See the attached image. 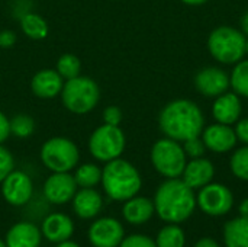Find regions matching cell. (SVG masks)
Returning a JSON list of instances; mask_svg holds the SVG:
<instances>
[{"mask_svg":"<svg viewBox=\"0 0 248 247\" xmlns=\"http://www.w3.org/2000/svg\"><path fill=\"white\" fill-rule=\"evenodd\" d=\"M214 173H215L214 165L209 160L199 157L192 160L189 165H186L183 170V182L192 189L203 188L212 181Z\"/></svg>","mask_w":248,"mask_h":247,"instance_id":"cell-20","label":"cell"},{"mask_svg":"<svg viewBox=\"0 0 248 247\" xmlns=\"http://www.w3.org/2000/svg\"><path fill=\"white\" fill-rule=\"evenodd\" d=\"M193 247H219V245L212 237H202L195 243Z\"/></svg>","mask_w":248,"mask_h":247,"instance_id":"cell-37","label":"cell"},{"mask_svg":"<svg viewBox=\"0 0 248 247\" xmlns=\"http://www.w3.org/2000/svg\"><path fill=\"white\" fill-rule=\"evenodd\" d=\"M122 121V112L118 106H108L103 111V124L119 127Z\"/></svg>","mask_w":248,"mask_h":247,"instance_id":"cell-33","label":"cell"},{"mask_svg":"<svg viewBox=\"0 0 248 247\" xmlns=\"http://www.w3.org/2000/svg\"><path fill=\"white\" fill-rule=\"evenodd\" d=\"M64 82L57 70H39L31 80V90L39 99H54L61 95Z\"/></svg>","mask_w":248,"mask_h":247,"instance_id":"cell-14","label":"cell"},{"mask_svg":"<svg viewBox=\"0 0 248 247\" xmlns=\"http://www.w3.org/2000/svg\"><path fill=\"white\" fill-rule=\"evenodd\" d=\"M41 162L52 173L70 172L77 167L80 151L77 146L65 137H52L41 147Z\"/></svg>","mask_w":248,"mask_h":247,"instance_id":"cell-5","label":"cell"},{"mask_svg":"<svg viewBox=\"0 0 248 247\" xmlns=\"http://www.w3.org/2000/svg\"><path fill=\"white\" fill-rule=\"evenodd\" d=\"M155 213L154 201L145 198V197H132L128 201H125L122 207V215L125 221H128L132 226H141L145 224L153 218Z\"/></svg>","mask_w":248,"mask_h":247,"instance_id":"cell-18","label":"cell"},{"mask_svg":"<svg viewBox=\"0 0 248 247\" xmlns=\"http://www.w3.org/2000/svg\"><path fill=\"white\" fill-rule=\"evenodd\" d=\"M163 132L176 141H186L199 137L203 130V115L190 100H174L160 114Z\"/></svg>","mask_w":248,"mask_h":247,"instance_id":"cell-2","label":"cell"},{"mask_svg":"<svg viewBox=\"0 0 248 247\" xmlns=\"http://www.w3.org/2000/svg\"><path fill=\"white\" fill-rule=\"evenodd\" d=\"M235 134L243 143L248 144V119H243L238 122V125L235 128Z\"/></svg>","mask_w":248,"mask_h":247,"instance_id":"cell-36","label":"cell"},{"mask_svg":"<svg viewBox=\"0 0 248 247\" xmlns=\"http://www.w3.org/2000/svg\"><path fill=\"white\" fill-rule=\"evenodd\" d=\"M231 84L238 95L248 98V61L240 63L234 68L232 77H231Z\"/></svg>","mask_w":248,"mask_h":247,"instance_id":"cell-28","label":"cell"},{"mask_svg":"<svg viewBox=\"0 0 248 247\" xmlns=\"http://www.w3.org/2000/svg\"><path fill=\"white\" fill-rule=\"evenodd\" d=\"M151 162L160 175L167 179H173L183 175L186 167V154L176 140L166 138L154 144L151 150Z\"/></svg>","mask_w":248,"mask_h":247,"instance_id":"cell-8","label":"cell"},{"mask_svg":"<svg viewBox=\"0 0 248 247\" xmlns=\"http://www.w3.org/2000/svg\"><path fill=\"white\" fill-rule=\"evenodd\" d=\"M182 1H185V3H187V4H202V3H205L206 0H182Z\"/></svg>","mask_w":248,"mask_h":247,"instance_id":"cell-41","label":"cell"},{"mask_svg":"<svg viewBox=\"0 0 248 247\" xmlns=\"http://www.w3.org/2000/svg\"><path fill=\"white\" fill-rule=\"evenodd\" d=\"M16 42V33L13 31H0V48H10Z\"/></svg>","mask_w":248,"mask_h":247,"instance_id":"cell-35","label":"cell"},{"mask_svg":"<svg viewBox=\"0 0 248 247\" xmlns=\"http://www.w3.org/2000/svg\"><path fill=\"white\" fill-rule=\"evenodd\" d=\"M119 247H157L155 240L145 234H131L128 237H124Z\"/></svg>","mask_w":248,"mask_h":247,"instance_id":"cell-30","label":"cell"},{"mask_svg":"<svg viewBox=\"0 0 248 247\" xmlns=\"http://www.w3.org/2000/svg\"><path fill=\"white\" fill-rule=\"evenodd\" d=\"M41 233L48 242L58 245L71 239L74 234V223L67 214L52 213L42 221Z\"/></svg>","mask_w":248,"mask_h":247,"instance_id":"cell-13","label":"cell"},{"mask_svg":"<svg viewBox=\"0 0 248 247\" xmlns=\"http://www.w3.org/2000/svg\"><path fill=\"white\" fill-rule=\"evenodd\" d=\"M100 183L105 194L110 199L119 202H125L135 197L142 186L140 172L124 159H115L105 165Z\"/></svg>","mask_w":248,"mask_h":247,"instance_id":"cell-3","label":"cell"},{"mask_svg":"<svg viewBox=\"0 0 248 247\" xmlns=\"http://www.w3.org/2000/svg\"><path fill=\"white\" fill-rule=\"evenodd\" d=\"M99 99L100 89L93 79L80 74L64 82L61 100L67 111L76 115H84L97 106Z\"/></svg>","mask_w":248,"mask_h":247,"instance_id":"cell-4","label":"cell"},{"mask_svg":"<svg viewBox=\"0 0 248 247\" xmlns=\"http://www.w3.org/2000/svg\"><path fill=\"white\" fill-rule=\"evenodd\" d=\"M20 28L22 32L29 38V39H44L48 35V23L46 20L38 15V13H26L20 19Z\"/></svg>","mask_w":248,"mask_h":247,"instance_id":"cell-23","label":"cell"},{"mask_svg":"<svg viewBox=\"0 0 248 247\" xmlns=\"http://www.w3.org/2000/svg\"><path fill=\"white\" fill-rule=\"evenodd\" d=\"M224 243L227 247H248V220H230L224 226Z\"/></svg>","mask_w":248,"mask_h":247,"instance_id":"cell-22","label":"cell"},{"mask_svg":"<svg viewBox=\"0 0 248 247\" xmlns=\"http://www.w3.org/2000/svg\"><path fill=\"white\" fill-rule=\"evenodd\" d=\"M246 52H248V41L247 44H246Z\"/></svg>","mask_w":248,"mask_h":247,"instance_id":"cell-43","label":"cell"},{"mask_svg":"<svg viewBox=\"0 0 248 247\" xmlns=\"http://www.w3.org/2000/svg\"><path fill=\"white\" fill-rule=\"evenodd\" d=\"M205 143L202 140H199V137H193V138H189L185 141V151L193 157V159H199L203 156L205 153Z\"/></svg>","mask_w":248,"mask_h":247,"instance_id":"cell-32","label":"cell"},{"mask_svg":"<svg viewBox=\"0 0 248 247\" xmlns=\"http://www.w3.org/2000/svg\"><path fill=\"white\" fill-rule=\"evenodd\" d=\"M42 242L41 229L33 223L20 221L9 229L4 243L7 247H39Z\"/></svg>","mask_w":248,"mask_h":247,"instance_id":"cell-16","label":"cell"},{"mask_svg":"<svg viewBox=\"0 0 248 247\" xmlns=\"http://www.w3.org/2000/svg\"><path fill=\"white\" fill-rule=\"evenodd\" d=\"M232 173L243 181H248V147L240 148L231 159Z\"/></svg>","mask_w":248,"mask_h":247,"instance_id":"cell-29","label":"cell"},{"mask_svg":"<svg viewBox=\"0 0 248 247\" xmlns=\"http://www.w3.org/2000/svg\"><path fill=\"white\" fill-rule=\"evenodd\" d=\"M157 215L169 224H180L189 220L196 208L193 189L183 181L173 178L163 182L154 197Z\"/></svg>","mask_w":248,"mask_h":247,"instance_id":"cell-1","label":"cell"},{"mask_svg":"<svg viewBox=\"0 0 248 247\" xmlns=\"http://www.w3.org/2000/svg\"><path fill=\"white\" fill-rule=\"evenodd\" d=\"M77 183L70 172L52 173L44 183V195L54 205H64L73 199L77 192Z\"/></svg>","mask_w":248,"mask_h":247,"instance_id":"cell-12","label":"cell"},{"mask_svg":"<svg viewBox=\"0 0 248 247\" xmlns=\"http://www.w3.org/2000/svg\"><path fill=\"white\" fill-rule=\"evenodd\" d=\"M241 114V103L237 95L227 93L217 99L214 105V115L221 124H232Z\"/></svg>","mask_w":248,"mask_h":247,"instance_id":"cell-21","label":"cell"},{"mask_svg":"<svg viewBox=\"0 0 248 247\" xmlns=\"http://www.w3.org/2000/svg\"><path fill=\"white\" fill-rule=\"evenodd\" d=\"M15 167V160L12 153L0 144V183L6 179V176L13 170Z\"/></svg>","mask_w":248,"mask_h":247,"instance_id":"cell-31","label":"cell"},{"mask_svg":"<svg viewBox=\"0 0 248 247\" xmlns=\"http://www.w3.org/2000/svg\"><path fill=\"white\" fill-rule=\"evenodd\" d=\"M57 247H80L76 242H71V240H65V242H61L58 243Z\"/></svg>","mask_w":248,"mask_h":247,"instance_id":"cell-39","label":"cell"},{"mask_svg":"<svg viewBox=\"0 0 248 247\" xmlns=\"http://www.w3.org/2000/svg\"><path fill=\"white\" fill-rule=\"evenodd\" d=\"M203 143L215 153H225L237 143V134L225 124L212 125L203 132Z\"/></svg>","mask_w":248,"mask_h":247,"instance_id":"cell-19","label":"cell"},{"mask_svg":"<svg viewBox=\"0 0 248 247\" xmlns=\"http://www.w3.org/2000/svg\"><path fill=\"white\" fill-rule=\"evenodd\" d=\"M10 135V119L0 111V144H3Z\"/></svg>","mask_w":248,"mask_h":247,"instance_id":"cell-34","label":"cell"},{"mask_svg":"<svg viewBox=\"0 0 248 247\" xmlns=\"http://www.w3.org/2000/svg\"><path fill=\"white\" fill-rule=\"evenodd\" d=\"M71 201L74 214L81 220L96 218L103 208V198L94 188H80Z\"/></svg>","mask_w":248,"mask_h":247,"instance_id":"cell-15","label":"cell"},{"mask_svg":"<svg viewBox=\"0 0 248 247\" xmlns=\"http://www.w3.org/2000/svg\"><path fill=\"white\" fill-rule=\"evenodd\" d=\"M0 185L4 201L13 207H22L32 198L33 183L25 172L12 170Z\"/></svg>","mask_w":248,"mask_h":247,"instance_id":"cell-11","label":"cell"},{"mask_svg":"<svg viewBox=\"0 0 248 247\" xmlns=\"http://www.w3.org/2000/svg\"><path fill=\"white\" fill-rule=\"evenodd\" d=\"M35 131V121L31 115L17 114L10 119V134L17 138H28Z\"/></svg>","mask_w":248,"mask_h":247,"instance_id":"cell-27","label":"cell"},{"mask_svg":"<svg viewBox=\"0 0 248 247\" xmlns=\"http://www.w3.org/2000/svg\"><path fill=\"white\" fill-rule=\"evenodd\" d=\"M209 51L221 63L232 64L246 54V38L241 32L230 26L215 29L209 36Z\"/></svg>","mask_w":248,"mask_h":247,"instance_id":"cell-7","label":"cell"},{"mask_svg":"<svg viewBox=\"0 0 248 247\" xmlns=\"http://www.w3.org/2000/svg\"><path fill=\"white\" fill-rule=\"evenodd\" d=\"M241 25H243V29H244V32L248 33V12L243 16V20H241Z\"/></svg>","mask_w":248,"mask_h":247,"instance_id":"cell-40","label":"cell"},{"mask_svg":"<svg viewBox=\"0 0 248 247\" xmlns=\"http://www.w3.org/2000/svg\"><path fill=\"white\" fill-rule=\"evenodd\" d=\"M55 70L60 73V76L64 80H70V79H74V77L80 76L81 63H80L78 57L74 55V54H62L57 61V68Z\"/></svg>","mask_w":248,"mask_h":247,"instance_id":"cell-26","label":"cell"},{"mask_svg":"<svg viewBox=\"0 0 248 247\" xmlns=\"http://www.w3.org/2000/svg\"><path fill=\"white\" fill-rule=\"evenodd\" d=\"M195 83L198 90L205 96H218L228 89L230 79L221 68L209 67L196 74Z\"/></svg>","mask_w":248,"mask_h":247,"instance_id":"cell-17","label":"cell"},{"mask_svg":"<svg viewBox=\"0 0 248 247\" xmlns=\"http://www.w3.org/2000/svg\"><path fill=\"white\" fill-rule=\"evenodd\" d=\"M87 237L93 247H119L125 237V230L116 218L102 217L93 221Z\"/></svg>","mask_w":248,"mask_h":247,"instance_id":"cell-10","label":"cell"},{"mask_svg":"<svg viewBox=\"0 0 248 247\" xmlns=\"http://www.w3.org/2000/svg\"><path fill=\"white\" fill-rule=\"evenodd\" d=\"M0 49H1V48H0Z\"/></svg>","mask_w":248,"mask_h":247,"instance_id":"cell-44","label":"cell"},{"mask_svg":"<svg viewBox=\"0 0 248 247\" xmlns=\"http://www.w3.org/2000/svg\"><path fill=\"white\" fill-rule=\"evenodd\" d=\"M0 247H7L6 246V243H4L3 240H0Z\"/></svg>","mask_w":248,"mask_h":247,"instance_id":"cell-42","label":"cell"},{"mask_svg":"<svg viewBox=\"0 0 248 247\" xmlns=\"http://www.w3.org/2000/svg\"><path fill=\"white\" fill-rule=\"evenodd\" d=\"M78 188H94L102 182V169L93 163H84L73 175Z\"/></svg>","mask_w":248,"mask_h":247,"instance_id":"cell-24","label":"cell"},{"mask_svg":"<svg viewBox=\"0 0 248 247\" xmlns=\"http://www.w3.org/2000/svg\"><path fill=\"white\" fill-rule=\"evenodd\" d=\"M196 205L211 217H222L228 214L234 205L232 192L221 183H208L198 195Z\"/></svg>","mask_w":248,"mask_h":247,"instance_id":"cell-9","label":"cell"},{"mask_svg":"<svg viewBox=\"0 0 248 247\" xmlns=\"http://www.w3.org/2000/svg\"><path fill=\"white\" fill-rule=\"evenodd\" d=\"M157 247H185L186 236L177 224H169L163 227L155 239Z\"/></svg>","mask_w":248,"mask_h":247,"instance_id":"cell-25","label":"cell"},{"mask_svg":"<svg viewBox=\"0 0 248 247\" xmlns=\"http://www.w3.org/2000/svg\"><path fill=\"white\" fill-rule=\"evenodd\" d=\"M125 148V135L119 127L103 124L93 131L89 138V151L97 162H112L119 159Z\"/></svg>","mask_w":248,"mask_h":247,"instance_id":"cell-6","label":"cell"},{"mask_svg":"<svg viewBox=\"0 0 248 247\" xmlns=\"http://www.w3.org/2000/svg\"><path fill=\"white\" fill-rule=\"evenodd\" d=\"M240 217L248 220V198H246V199L240 204Z\"/></svg>","mask_w":248,"mask_h":247,"instance_id":"cell-38","label":"cell"}]
</instances>
